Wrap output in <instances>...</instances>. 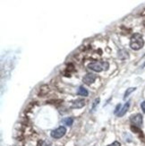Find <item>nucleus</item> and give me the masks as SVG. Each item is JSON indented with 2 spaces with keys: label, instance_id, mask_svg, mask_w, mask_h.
Listing matches in <instances>:
<instances>
[{
  "label": "nucleus",
  "instance_id": "7",
  "mask_svg": "<svg viewBox=\"0 0 145 146\" xmlns=\"http://www.w3.org/2000/svg\"><path fill=\"white\" fill-rule=\"evenodd\" d=\"M129 108H130V101H127V102L124 105V107H122L121 110L119 111V113L117 114V116L118 117H124V116L125 115V113H126V112L128 111Z\"/></svg>",
  "mask_w": 145,
  "mask_h": 146
},
{
  "label": "nucleus",
  "instance_id": "6",
  "mask_svg": "<svg viewBox=\"0 0 145 146\" xmlns=\"http://www.w3.org/2000/svg\"><path fill=\"white\" fill-rule=\"evenodd\" d=\"M85 106V100L83 99H78L76 100H73L72 102V105H71V108L72 109H81V108H83Z\"/></svg>",
  "mask_w": 145,
  "mask_h": 146
},
{
  "label": "nucleus",
  "instance_id": "2",
  "mask_svg": "<svg viewBox=\"0 0 145 146\" xmlns=\"http://www.w3.org/2000/svg\"><path fill=\"white\" fill-rule=\"evenodd\" d=\"M88 68L96 73H100L103 70H108L109 68V64L108 62H105V61L104 62H93L89 64Z\"/></svg>",
  "mask_w": 145,
  "mask_h": 146
},
{
  "label": "nucleus",
  "instance_id": "11",
  "mask_svg": "<svg viewBox=\"0 0 145 146\" xmlns=\"http://www.w3.org/2000/svg\"><path fill=\"white\" fill-rule=\"evenodd\" d=\"M136 90V87H131V88H128L126 91H125V92H124V99L125 100L126 99L129 95L132 93V92H134V91Z\"/></svg>",
  "mask_w": 145,
  "mask_h": 146
},
{
  "label": "nucleus",
  "instance_id": "5",
  "mask_svg": "<svg viewBox=\"0 0 145 146\" xmlns=\"http://www.w3.org/2000/svg\"><path fill=\"white\" fill-rule=\"evenodd\" d=\"M96 78H97V76L94 74H87L86 75L83 76V82L87 85H91L93 84L94 82H95Z\"/></svg>",
  "mask_w": 145,
  "mask_h": 146
},
{
  "label": "nucleus",
  "instance_id": "8",
  "mask_svg": "<svg viewBox=\"0 0 145 146\" xmlns=\"http://www.w3.org/2000/svg\"><path fill=\"white\" fill-rule=\"evenodd\" d=\"M118 58L121 60H125L129 58V52L125 49H121L118 51Z\"/></svg>",
  "mask_w": 145,
  "mask_h": 146
},
{
  "label": "nucleus",
  "instance_id": "14",
  "mask_svg": "<svg viewBox=\"0 0 145 146\" xmlns=\"http://www.w3.org/2000/svg\"><path fill=\"white\" fill-rule=\"evenodd\" d=\"M107 146H121V143L119 142H117V141H115L114 143H112L107 145Z\"/></svg>",
  "mask_w": 145,
  "mask_h": 146
},
{
  "label": "nucleus",
  "instance_id": "9",
  "mask_svg": "<svg viewBox=\"0 0 145 146\" xmlns=\"http://www.w3.org/2000/svg\"><path fill=\"white\" fill-rule=\"evenodd\" d=\"M77 94L80 95V96H83V97H87L89 95V92H88V90L85 89L83 86H80L77 90Z\"/></svg>",
  "mask_w": 145,
  "mask_h": 146
},
{
  "label": "nucleus",
  "instance_id": "15",
  "mask_svg": "<svg viewBox=\"0 0 145 146\" xmlns=\"http://www.w3.org/2000/svg\"><path fill=\"white\" fill-rule=\"evenodd\" d=\"M141 108H142V110L143 111V113H145V101H142L141 103Z\"/></svg>",
  "mask_w": 145,
  "mask_h": 146
},
{
  "label": "nucleus",
  "instance_id": "12",
  "mask_svg": "<svg viewBox=\"0 0 145 146\" xmlns=\"http://www.w3.org/2000/svg\"><path fill=\"white\" fill-rule=\"evenodd\" d=\"M99 101H100V99H99V98H97V99H95V100L93 101V104H92L91 110H95V108H96V107H97V105L99 103Z\"/></svg>",
  "mask_w": 145,
  "mask_h": 146
},
{
  "label": "nucleus",
  "instance_id": "10",
  "mask_svg": "<svg viewBox=\"0 0 145 146\" xmlns=\"http://www.w3.org/2000/svg\"><path fill=\"white\" fill-rule=\"evenodd\" d=\"M62 123L66 125L71 126L73 123V117H66L64 119H62Z\"/></svg>",
  "mask_w": 145,
  "mask_h": 146
},
{
  "label": "nucleus",
  "instance_id": "3",
  "mask_svg": "<svg viewBox=\"0 0 145 146\" xmlns=\"http://www.w3.org/2000/svg\"><path fill=\"white\" fill-rule=\"evenodd\" d=\"M130 121L132 123V125L136 126L138 128H141L143 124V117L142 115L140 113L134 114V115H132L130 117Z\"/></svg>",
  "mask_w": 145,
  "mask_h": 146
},
{
  "label": "nucleus",
  "instance_id": "13",
  "mask_svg": "<svg viewBox=\"0 0 145 146\" xmlns=\"http://www.w3.org/2000/svg\"><path fill=\"white\" fill-rule=\"evenodd\" d=\"M121 109H122V105H121L120 103L117 104V107H116V109H115L114 114H116V115H117V114L119 113V111L121 110Z\"/></svg>",
  "mask_w": 145,
  "mask_h": 146
},
{
  "label": "nucleus",
  "instance_id": "4",
  "mask_svg": "<svg viewBox=\"0 0 145 146\" xmlns=\"http://www.w3.org/2000/svg\"><path fill=\"white\" fill-rule=\"evenodd\" d=\"M66 128L65 126L61 125L56 129L53 130L51 132V134H50V135H51V137L54 139H60L62 137H64L66 135Z\"/></svg>",
  "mask_w": 145,
  "mask_h": 146
},
{
  "label": "nucleus",
  "instance_id": "1",
  "mask_svg": "<svg viewBox=\"0 0 145 146\" xmlns=\"http://www.w3.org/2000/svg\"><path fill=\"white\" fill-rule=\"evenodd\" d=\"M130 48L134 50H140L144 46V40L141 33H134L131 37L130 40Z\"/></svg>",
  "mask_w": 145,
  "mask_h": 146
}]
</instances>
